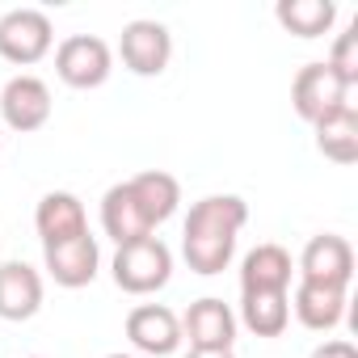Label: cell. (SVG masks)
I'll return each instance as SVG.
<instances>
[{"label":"cell","instance_id":"obj_1","mask_svg":"<svg viewBox=\"0 0 358 358\" xmlns=\"http://www.w3.org/2000/svg\"><path fill=\"white\" fill-rule=\"evenodd\" d=\"M249 224V203L241 194H207L190 207L182 228V257L194 274L215 278L232 266L236 236Z\"/></svg>","mask_w":358,"mask_h":358},{"label":"cell","instance_id":"obj_2","mask_svg":"<svg viewBox=\"0 0 358 358\" xmlns=\"http://www.w3.org/2000/svg\"><path fill=\"white\" fill-rule=\"evenodd\" d=\"M114 287L127 291V295H152L160 287H169L173 278V253L160 236H143V241H131V245H118L114 262Z\"/></svg>","mask_w":358,"mask_h":358},{"label":"cell","instance_id":"obj_3","mask_svg":"<svg viewBox=\"0 0 358 358\" xmlns=\"http://www.w3.org/2000/svg\"><path fill=\"white\" fill-rule=\"evenodd\" d=\"M114 72V51L97 34H68L55 47V76L68 89H101Z\"/></svg>","mask_w":358,"mask_h":358},{"label":"cell","instance_id":"obj_4","mask_svg":"<svg viewBox=\"0 0 358 358\" xmlns=\"http://www.w3.org/2000/svg\"><path fill=\"white\" fill-rule=\"evenodd\" d=\"M55 47V26L43 9H9L0 17V59L30 68L38 59H47Z\"/></svg>","mask_w":358,"mask_h":358},{"label":"cell","instance_id":"obj_5","mask_svg":"<svg viewBox=\"0 0 358 358\" xmlns=\"http://www.w3.org/2000/svg\"><path fill=\"white\" fill-rule=\"evenodd\" d=\"M291 106H295V114H299L308 127H316L320 118H329V114H337L341 106H350V85H341V76H337L324 59L303 64V68L295 72V80H291Z\"/></svg>","mask_w":358,"mask_h":358},{"label":"cell","instance_id":"obj_6","mask_svg":"<svg viewBox=\"0 0 358 358\" xmlns=\"http://www.w3.org/2000/svg\"><path fill=\"white\" fill-rule=\"evenodd\" d=\"M51 110H55V101H51L47 80H38L30 72L13 76L5 89H0V122H5L9 131H17V135L43 131L51 122Z\"/></svg>","mask_w":358,"mask_h":358},{"label":"cell","instance_id":"obj_7","mask_svg":"<svg viewBox=\"0 0 358 358\" xmlns=\"http://www.w3.org/2000/svg\"><path fill=\"white\" fill-rule=\"evenodd\" d=\"M118 55L127 64V72L135 76H160L173 59V34L164 22H152V17H135L122 26V38H118Z\"/></svg>","mask_w":358,"mask_h":358},{"label":"cell","instance_id":"obj_8","mask_svg":"<svg viewBox=\"0 0 358 358\" xmlns=\"http://www.w3.org/2000/svg\"><path fill=\"white\" fill-rule=\"evenodd\" d=\"M295 274L303 282H320V287H345L350 291V278H354V249L345 236L337 232H320L303 245L299 253V266Z\"/></svg>","mask_w":358,"mask_h":358},{"label":"cell","instance_id":"obj_9","mask_svg":"<svg viewBox=\"0 0 358 358\" xmlns=\"http://www.w3.org/2000/svg\"><path fill=\"white\" fill-rule=\"evenodd\" d=\"M127 341L148 358H169L182 345V316L164 303H139L127 312Z\"/></svg>","mask_w":358,"mask_h":358},{"label":"cell","instance_id":"obj_10","mask_svg":"<svg viewBox=\"0 0 358 358\" xmlns=\"http://www.w3.org/2000/svg\"><path fill=\"white\" fill-rule=\"evenodd\" d=\"M236 329V312L215 295L194 299L182 316V341H190V350H232Z\"/></svg>","mask_w":358,"mask_h":358},{"label":"cell","instance_id":"obj_11","mask_svg":"<svg viewBox=\"0 0 358 358\" xmlns=\"http://www.w3.org/2000/svg\"><path fill=\"white\" fill-rule=\"evenodd\" d=\"M43 270L55 278V287H68V291H80L97 278L101 270V249H97V236L85 232L68 245H51L43 249Z\"/></svg>","mask_w":358,"mask_h":358},{"label":"cell","instance_id":"obj_12","mask_svg":"<svg viewBox=\"0 0 358 358\" xmlns=\"http://www.w3.org/2000/svg\"><path fill=\"white\" fill-rule=\"evenodd\" d=\"M34 228H38L43 249L68 245V241H76V236L89 232L85 203H80L76 194H68V190H51V194H43L38 207H34Z\"/></svg>","mask_w":358,"mask_h":358},{"label":"cell","instance_id":"obj_13","mask_svg":"<svg viewBox=\"0 0 358 358\" xmlns=\"http://www.w3.org/2000/svg\"><path fill=\"white\" fill-rule=\"evenodd\" d=\"M127 190L139 203V211H143V220H148L152 232L164 220H173L177 215V203H182V182H177L173 173H164V169H143V173L127 177Z\"/></svg>","mask_w":358,"mask_h":358},{"label":"cell","instance_id":"obj_14","mask_svg":"<svg viewBox=\"0 0 358 358\" xmlns=\"http://www.w3.org/2000/svg\"><path fill=\"white\" fill-rule=\"evenodd\" d=\"M43 308V274L30 262L0 266V320H30Z\"/></svg>","mask_w":358,"mask_h":358},{"label":"cell","instance_id":"obj_15","mask_svg":"<svg viewBox=\"0 0 358 358\" xmlns=\"http://www.w3.org/2000/svg\"><path fill=\"white\" fill-rule=\"evenodd\" d=\"M291 312L312 333H333L345 320V287H320V282H295Z\"/></svg>","mask_w":358,"mask_h":358},{"label":"cell","instance_id":"obj_16","mask_svg":"<svg viewBox=\"0 0 358 358\" xmlns=\"http://www.w3.org/2000/svg\"><path fill=\"white\" fill-rule=\"evenodd\" d=\"M291 274H295L291 253L282 245L266 241V245L245 253V262H241V291H291Z\"/></svg>","mask_w":358,"mask_h":358},{"label":"cell","instance_id":"obj_17","mask_svg":"<svg viewBox=\"0 0 358 358\" xmlns=\"http://www.w3.org/2000/svg\"><path fill=\"white\" fill-rule=\"evenodd\" d=\"M253 337H282L291 324V291H241V316Z\"/></svg>","mask_w":358,"mask_h":358},{"label":"cell","instance_id":"obj_18","mask_svg":"<svg viewBox=\"0 0 358 358\" xmlns=\"http://www.w3.org/2000/svg\"><path fill=\"white\" fill-rule=\"evenodd\" d=\"M101 228H106V236H110L114 245H131V241L156 236V232L148 228V220H143L139 203L131 199L127 182H118V186H110V190H106V199H101Z\"/></svg>","mask_w":358,"mask_h":358},{"label":"cell","instance_id":"obj_19","mask_svg":"<svg viewBox=\"0 0 358 358\" xmlns=\"http://www.w3.org/2000/svg\"><path fill=\"white\" fill-rule=\"evenodd\" d=\"M312 131H316V152L324 160H333V164H354L358 160V110H354V101L341 106L337 114L320 118Z\"/></svg>","mask_w":358,"mask_h":358},{"label":"cell","instance_id":"obj_20","mask_svg":"<svg viewBox=\"0 0 358 358\" xmlns=\"http://www.w3.org/2000/svg\"><path fill=\"white\" fill-rule=\"evenodd\" d=\"M278 26L295 38H320L333 30L337 22V5L333 0H278V9H274Z\"/></svg>","mask_w":358,"mask_h":358},{"label":"cell","instance_id":"obj_21","mask_svg":"<svg viewBox=\"0 0 358 358\" xmlns=\"http://www.w3.org/2000/svg\"><path fill=\"white\" fill-rule=\"evenodd\" d=\"M337 76H341V85H358V26H350L345 34H337V43H333V51H329V59H324Z\"/></svg>","mask_w":358,"mask_h":358},{"label":"cell","instance_id":"obj_22","mask_svg":"<svg viewBox=\"0 0 358 358\" xmlns=\"http://www.w3.org/2000/svg\"><path fill=\"white\" fill-rule=\"evenodd\" d=\"M312 358H358V350H354V341H345V337H329V341H320V345L312 350Z\"/></svg>","mask_w":358,"mask_h":358},{"label":"cell","instance_id":"obj_23","mask_svg":"<svg viewBox=\"0 0 358 358\" xmlns=\"http://www.w3.org/2000/svg\"><path fill=\"white\" fill-rule=\"evenodd\" d=\"M186 358H236L232 350H190Z\"/></svg>","mask_w":358,"mask_h":358},{"label":"cell","instance_id":"obj_24","mask_svg":"<svg viewBox=\"0 0 358 358\" xmlns=\"http://www.w3.org/2000/svg\"><path fill=\"white\" fill-rule=\"evenodd\" d=\"M106 358H139V354H106Z\"/></svg>","mask_w":358,"mask_h":358},{"label":"cell","instance_id":"obj_25","mask_svg":"<svg viewBox=\"0 0 358 358\" xmlns=\"http://www.w3.org/2000/svg\"><path fill=\"white\" fill-rule=\"evenodd\" d=\"M0 148H5V135H0Z\"/></svg>","mask_w":358,"mask_h":358},{"label":"cell","instance_id":"obj_26","mask_svg":"<svg viewBox=\"0 0 358 358\" xmlns=\"http://www.w3.org/2000/svg\"><path fill=\"white\" fill-rule=\"evenodd\" d=\"M30 358H43V354H30Z\"/></svg>","mask_w":358,"mask_h":358}]
</instances>
